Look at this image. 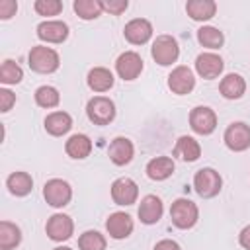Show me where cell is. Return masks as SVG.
I'll use <instances>...</instances> for the list:
<instances>
[{
    "label": "cell",
    "mask_w": 250,
    "mask_h": 250,
    "mask_svg": "<svg viewBox=\"0 0 250 250\" xmlns=\"http://www.w3.org/2000/svg\"><path fill=\"white\" fill-rule=\"evenodd\" d=\"M154 250H182L180 244L176 240H170V238H164V240H158L154 244Z\"/></svg>",
    "instance_id": "obj_37"
},
{
    "label": "cell",
    "mask_w": 250,
    "mask_h": 250,
    "mask_svg": "<svg viewBox=\"0 0 250 250\" xmlns=\"http://www.w3.org/2000/svg\"><path fill=\"white\" fill-rule=\"evenodd\" d=\"M18 12L16 0H0V20H10Z\"/></svg>",
    "instance_id": "obj_35"
},
{
    "label": "cell",
    "mask_w": 250,
    "mask_h": 250,
    "mask_svg": "<svg viewBox=\"0 0 250 250\" xmlns=\"http://www.w3.org/2000/svg\"><path fill=\"white\" fill-rule=\"evenodd\" d=\"M72 8L82 20H96L104 12L102 2H98V0H74Z\"/></svg>",
    "instance_id": "obj_29"
},
{
    "label": "cell",
    "mask_w": 250,
    "mask_h": 250,
    "mask_svg": "<svg viewBox=\"0 0 250 250\" xmlns=\"http://www.w3.org/2000/svg\"><path fill=\"white\" fill-rule=\"evenodd\" d=\"M189 127L197 135H211L217 127V115L207 105H197L189 111Z\"/></svg>",
    "instance_id": "obj_7"
},
{
    "label": "cell",
    "mask_w": 250,
    "mask_h": 250,
    "mask_svg": "<svg viewBox=\"0 0 250 250\" xmlns=\"http://www.w3.org/2000/svg\"><path fill=\"white\" fill-rule=\"evenodd\" d=\"M219 92H221L223 98H227V100H238V98H242L244 92H246V82H244V78H242L240 74L230 72V74H227V76L221 80Z\"/></svg>",
    "instance_id": "obj_20"
},
{
    "label": "cell",
    "mask_w": 250,
    "mask_h": 250,
    "mask_svg": "<svg viewBox=\"0 0 250 250\" xmlns=\"http://www.w3.org/2000/svg\"><path fill=\"white\" fill-rule=\"evenodd\" d=\"M37 37L47 43H62L68 37V25L59 20H47L37 25Z\"/></svg>",
    "instance_id": "obj_15"
},
{
    "label": "cell",
    "mask_w": 250,
    "mask_h": 250,
    "mask_svg": "<svg viewBox=\"0 0 250 250\" xmlns=\"http://www.w3.org/2000/svg\"><path fill=\"white\" fill-rule=\"evenodd\" d=\"M197 41L207 49H221L225 43V35L213 25H203L197 29Z\"/></svg>",
    "instance_id": "obj_28"
},
{
    "label": "cell",
    "mask_w": 250,
    "mask_h": 250,
    "mask_svg": "<svg viewBox=\"0 0 250 250\" xmlns=\"http://www.w3.org/2000/svg\"><path fill=\"white\" fill-rule=\"evenodd\" d=\"M64 150H66V154H68L70 158L82 160V158H86V156L92 152V141H90L88 135L76 133V135H72V137L66 141Z\"/></svg>",
    "instance_id": "obj_22"
},
{
    "label": "cell",
    "mask_w": 250,
    "mask_h": 250,
    "mask_svg": "<svg viewBox=\"0 0 250 250\" xmlns=\"http://www.w3.org/2000/svg\"><path fill=\"white\" fill-rule=\"evenodd\" d=\"M27 61H29V68L39 72V74H51L61 64L59 53L55 49H51V47H45V45L31 47V51L27 55Z\"/></svg>",
    "instance_id": "obj_1"
},
{
    "label": "cell",
    "mask_w": 250,
    "mask_h": 250,
    "mask_svg": "<svg viewBox=\"0 0 250 250\" xmlns=\"http://www.w3.org/2000/svg\"><path fill=\"white\" fill-rule=\"evenodd\" d=\"M21 242V230L10 221L0 223V250H12Z\"/></svg>",
    "instance_id": "obj_27"
},
{
    "label": "cell",
    "mask_w": 250,
    "mask_h": 250,
    "mask_svg": "<svg viewBox=\"0 0 250 250\" xmlns=\"http://www.w3.org/2000/svg\"><path fill=\"white\" fill-rule=\"evenodd\" d=\"M107 154H109V160H111L115 166H125V164H129V162L133 160L135 146H133V143H131L127 137H115V139L109 143Z\"/></svg>",
    "instance_id": "obj_16"
},
{
    "label": "cell",
    "mask_w": 250,
    "mask_h": 250,
    "mask_svg": "<svg viewBox=\"0 0 250 250\" xmlns=\"http://www.w3.org/2000/svg\"><path fill=\"white\" fill-rule=\"evenodd\" d=\"M170 219L174 223V227L186 230V229H191L197 219H199V209L197 205L191 201V199H186V197H180L172 203L170 207Z\"/></svg>",
    "instance_id": "obj_2"
},
{
    "label": "cell",
    "mask_w": 250,
    "mask_h": 250,
    "mask_svg": "<svg viewBox=\"0 0 250 250\" xmlns=\"http://www.w3.org/2000/svg\"><path fill=\"white\" fill-rule=\"evenodd\" d=\"M174 168H176V164H174V160L170 156H156V158L148 160L146 176L150 180H154V182H162V180H166V178H170L174 174Z\"/></svg>",
    "instance_id": "obj_19"
},
{
    "label": "cell",
    "mask_w": 250,
    "mask_h": 250,
    "mask_svg": "<svg viewBox=\"0 0 250 250\" xmlns=\"http://www.w3.org/2000/svg\"><path fill=\"white\" fill-rule=\"evenodd\" d=\"M225 145L234 152L246 150L250 146V125H246L244 121L230 123L225 131Z\"/></svg>",
    "instance_id": "obj_9"
},
{
    "label": "cell",
    "mask_w": 250,
    "mask_h": 250,
    "mask_svg": "<svg viewBox=\"0 0 250 250\" xmlns=\"http://www.w3.org/2000/svg\"><path fill=\"white\" fill-rule=\"evenodd\" d=\"M88 86L94 92H107L113 86V74L111 70L104 66H96L88 72Z\"/></svg>",
    "instance_id": "obj_26"
},
{
    "label": "cell",
    "mask_w": 250,
    "mask_h": 250,
    "mask_svg": "<svg viewBox=\"0 0 250 250\" xmlns=\"http://www.w3.org/2000/svg\"><path fill=\"white\" fill-rule=\"evenodd\" d=\"M14 104H16V94L10 92L8 88H2L0 90V111H4V113L10 111Z\"/></svg>",
    "instance_id": "obj_36"
},
{
    "label": "cell",
    "mask_w": 250,
    "mask_h": 250,
    "mask_svg": "<svg viewBox=\"0 0 250 250\" xmlns=\"http://www.w3.org/2000/svg\"><path fill=\"white\" fill-rule=\"evenodd\" d=\"M53 250H72V248H68V246H57V248H53Z\"/></svg>",
    "instance_id": "obj_39"
},
{
    "label": "cell",
    "mask_w": 250,
    "mask_h": 250,
    "mask_svg": "<svg viewBox=\"0 0 250 250\" xmlns=\"http://www.w3.org/2000/svg\"><path fill=\"white\" fill-rule=\"evenodd\" d=\"M174 156H180V158L186 160V162H195V160L201 156V146H199V143H197L193 137L182 135V137L176 141Z\"/></svg>",
    "instance_id": "obj_23"
},
{
    "label": "cell",
    "mask_w": 250,
    "mask_h": 250,
    "mask_svg": "<svg viewBox=\"0 0 250 250\" xmlns=\"http://www.w3.org/2000/svg\"><path fill=\"white\" fill-rule=\"evenodd\" d=\"M223 66H225L223 59H221L219 55H215V53H201V55H197V59H195V70H197V74H199L201 78H205V80L217 78V76L223 72Z\"/></svg>",
    "instance_id": "obj_14"
},
{
    "label": "cell",
    "mask_w": 250,
    "mask_h": 250,
    "mask_svg": "<svg viewBox=\"0 0 250 250\" xmlns=\"http://www.w3.org/2000/svg\"><path fill=\"white\" fill-rule=\"evenodd\" d=\"M105 229H107L109 236L115 238V240L127 238L133 232V219H131V215H127L123 211H115V213H111L107 217Z\"/></svg>",
    "instance_id": "obj_17"
},
{
    "label": "cell",
    "mask_w": 250,
    "mask_h": 250,
    "mask_svg": "<svg viewBox=\"0 0 250 250\" xmlns=\"http://www.w3.org/2000/svg\"><path fill=\"white\" fill-rule=\"evenodd\" d=\"M6 186H8V189H10L12 195L25 197L33 189V178L27 172H14V174L8 176Z\"/></svg>",
    "instance_id": "obj_25"
},
{
    "label": "cell",
    "mask_w": 250,
    "mask_h": 250,
    "mask_svg": "<svg viewBox=\"0 0 250 250\" xmlns=\"http://www.w3.org/2000/svg\"><path fill=\"white\" fill-rule=\"evenodd\" d=\"M80 250H105V238L98 230H86L78 236Z\"/></svg>",
    "instance_id": "obj_32"
},
{
    "label": "cell",
    "mask_w": 250,
    "mask_h": 250,
    "mask_svg": "<svg viewBox=\"0 0 250 250\" xmlns=\"http://www.w3.org/2000/svg\"><path fill=\"white\" fill-rule=\"evenodd\" d=\"M33 8L39 16H59L62 12V2L61 0H37Z\"/></svg>",
    "instance_id": "obj_33"
},
{
    "label": "cell",
    "mask_w": 250,
    "mask_h": 250,
    "mask_svg": "<svg viewBox=\"0 0 250 250\" xmlns=\"http://www.w3.org/2000/svg\"><path fill=\"white\" fill-rule=\"evenodd\" d=\"M137 213H139L141 223L154 225V223L160 221V217L164 213V205H162L160 197H156V195H145L141 199V205H139V211Z\"/></svg>",
    "instance_id": "obj_18"
},
{
    "label": "cell",
    "mask_w": 250,
    "mask_h": 250,
    "mask_svg": "<svg viewBox=\"0 0 250 250\" xmlns=\"http://www.w3.org/2000/svg\"><path fill=\"white\" fill-rule=\"evenodd\" d=\"M127 6H129L127 0H107V2H102V8L105 12H109V14H113V16L123 14L127 10Z\"/></svg>",
    "instance_id": "obj_34"
},
{
    "label": "cell",
    "mask_w": 250,
    "mask_h": 250,
    "mask_svg": "<svg viewBox=\"0 0 250 250\" xmlns=\"http://www.w3.org/2000/svg\"><path fill=\"white\" fill-rule=\"evenodd\" d=\"M86 115L94 125H109L115 117V104L105 96H94L86 104Z\"/></svg>",
    "instance_id": "obj_4"
},
{
    "label": "cell",
    "mask_w": 250,
    "mask_h": 250,
    "mask_svg": "<svg viewBox=\"0 0 250 250\" xmlns=\"http://www.w3.org/2000/svg\"><path fill=\"white\" fill-rule=\"evenodd\" d=\"M186 12L195 21H207L215 16L217 4L213 0H189L186 4Z\"/></svg>",
    "instance_id": "obj_24"
},
{
    "label": "cell",
    "mask_w": 250,
    "mask_h": 250,
    "mask_svg": "<svg viewBox=\"0 0 250 250\" xmlns=\"http://www.w3.org/2000/svg\"><path fill=\"white\" fill-rule=\"evenodd\" d=\"M168 88H170L174 94H178V96L189 94V92L195 88V76H193L191 68H188V66H184V64L176 66V68L168 74Z\"/></svg>",
    "instance_id": "obj_11"
},
{
    "label": "cell",
    "mask_w": 250,
    "mask_h": 250,
    "mask_svg": "<svg viewBox=\"0 0 250 250\" xmlns=\"http://www.w3.org/2000/svg\"><path fill=\"white\" fill-rule=\"evenodd\" d=\"M123 35L131 45H145L152 37V25L145 18H135L125 25Z\"/></svg>",
    "instance_id": "obj_13"
},
{
    "label": "cell",
    "mask_w": 250,
    "mask_h": 250,
    "mask_svg": "<svg viewBox=\"0 0 250 250\" xmlns=\"http://www.w3.org/2000/svg\"><path fill=\"white\" fill-rule=\"evenodd\" d=\"M72 117L66 111H53L45 117V131L53 137H62L70 131Z\"/></svg>",
    "instance_id": "obj_21"
},
{
    "label": "cell",
    "mask_w": 250,
    "mask_h": 250,
    "mask_svg": "<svg viewBox=\"0 0 250 250\" xmlns=\"http://www.w3.org/2000/svg\"><path fill=\"white\" fill-rule=\"evenodd\" d=\"M115 70L123 80H135L143 72V59L135 51H125L115 61Z\"/></svg>",
    "instance_id": "obj_10"
},
{
    "label": "cell",
    "mask_w": 250,
    "mask_h": 250,
    "mask_svg": "<svg viewBox=\"0 0 250 250\" xmlns=\"http://www.w3.org/2000/svg\"><path fill=\"white\" fill-rule=\"evenodd\" d=\"M193 188H195L197 195H201L203 199H211V197L219 195V191L223 188V178L213 168H201L193 176Z\"/></svg>",
    "instance_id": "obj_3"
},
{
    "label": "cell",
    "mask_w": 250,
    "mask_h": 250,
    "mask_svg": "<svg viewBox=\"0 0 250 250\" xmlns=\"http://www.w3.org/2000/svg\"><path fill=\"white\" fill-rule=\"evenodd\" d=\"M238 242H240V246H242V248L250 250V225H248V227H244V229L240 230V234H238Z\"/></svg>",
    "instance_id": "obj_38"
},
{
    "label": "cell",
    "mask_w": 250,
    "mask_h": 250,
    "mask_svg": "<svg viewBox=\"0 0 250 250\" xmlns=\"http://www.w3.org/2000/svg\"><path fill=\"white\" fill-rule=\"evenodd\" d=\"M139 197V186L131 178H117L111 184V199L117 205H133Z\"/></svg>",
    "instance_id": "obj_12"
},
{
    "label": "cell",
    "mask_w": 250,
    "mask_h": 250,
    "mask_svg": "<svg viewBox=\"0 0 250 250\" xmlns=\"http://www.w3.org/2000/svg\"><path fill=\"white\" fill-rule=\"evenodd\" d=\"M59 102H61V94H59L57 88H53V86H39L35 90V104L39 107H47V109L49 107H57Z\"/></svg>",
    "instance_id": "obj_30"
},
{
    "label": "cell",
    "mask_w": 250,
    "mask_h": 250,
    "mask_svg": "<svg viewBox=\"0 0 250 250\" xmlns=\"http://www.w3.org/2000/svg\"><path fill=\"white\" fill-rule=\"evenodd\" d=\"M45 232L51 240L55 242H62V240H68L74 232V223L68 215L64 213H55L49 217L47 225H45Z\"/></svg>",
    "instance_id": "obj_8"
},
{
    "label": "cell",
    "mask_w": 250,
    "mask_h": 250,
    "mask_svg": "<svg viewBox=\"0 0 250 250\" xmlns=\"http://www.w3.org/2000/svg\"><path fill=\"white\" fill-rule=\"evenodd\" d=\"M21 78H23L21 66L14 61L6 59L0 66V82L2 84H18V82H21Z\"/></svg>",
    "instance_id": "obj_31"
},
{
    "label": "cell",
    "mask_w": 250,
    "mask_h": 250,
    "mask_svg": "<svg viewBox=\"0 0 250 250\" xmlns=\"http://www.w3.org/2000/svg\"><path fill=\"white\" fill-rule=\"evenodd\" d=\"M43 197L51 207H64L72 199V189H70L68 182L53 178L43 186Z\"/></svg>",
    "instance_id": "obj_6"
},
{
    "label": "cell",
    "mask_w": 250,
    "mask_h": 250,
    "mask_svg": "<svg viewBox=\"0 0 250 250\" xmlns=\"http://www.w3.org/2000/svg\"><path fill=\"white\" fill-rule=\"evenodd\" d=\"M150 55H152V59H154L160 66H168V64L176 62L178 57H180L178 41H176L172 35H158V37L154 39V43H152Z\"/></svg>",
    "instance_id": "obj_5"
}]
</instances>
